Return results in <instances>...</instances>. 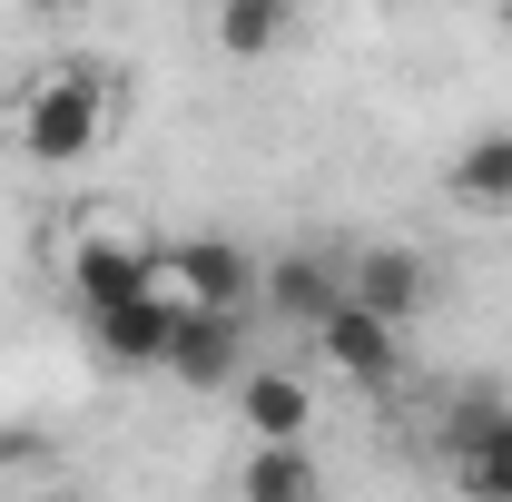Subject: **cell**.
Listing matches in <instances>:
<instances>
[{
	"instance_id": "obj_1",
	"label": "cell",
	"mask_w": 512,
	"mask_h": 502,
	"mask_svg": "<svg viewBox=\"0 0 512 502\" xmlns=\"http://www.w3.org/2000/svg\"><path fill=\"white\" fill-rule=\"evenodd\" d=\"M109 128H119V99H109L99 69H40L10 109V148L30 168H79V158L109 148Z\"/></svg>"
},
{
	"instance_id": "obj_2",
	"label": "cell",
	"mask_w": 512,
	"mask_h": 502,
	"mask_svg": "<svg viewBox=\"0 0 512 502\" xmlns=\"http://www.w3.org/2000/svg\"><path fill=\"white\" fill-rule=\"evenodd\" d=\"M444 473H453L463 502H512V394H503V384L453 394V414H444Z\"/></svg>"
},
{
	"instance_id": "obj_3",
	"label": "cell",
	"mask_w": 512,
	"mask_h": 502,
	"mask_svg": "<svg viewBox=\"0 0 512 502\" xmlns=\"http://www.w3.org/2000/svg\"><path fill=\"white\" fill-rule=\"evenodd\" d=\"M178 315H188L178 286H148V296H119V306L89 315V345H99V365H119V375H168Z\"/></svg>"
},
{
	"instance_id": "obj_4",
	"label": "cell",
	"mask_w": 512,
	"mask_h": 502,
	"mask_svg": "<svg viewBox=\"0 0 512 502\" xmlns=\"http://www.w3.org/2000/svg\"><path fill=\"white\" fill-rule=\"evenodd\" d=\"M325 365L355 384V394H394V375H404V325H384L375 306H355V296H335L316 325Z\"/></svg>"
},
{
	"instance_id": "obj_5",
	"label": "cell",
	"mask_w": 512,
	"mask_h": 502,
	"mask_svg": "<svg viewBox=\"0 0 512 502\" xmlns=\"http://www.w3.org/2000/svg\"><path fill=\"white\" fill-rule=\"evenodd\" d=\"M168 375L188 394H227L247 375V306H188L178 315V345H168Z\"/></svg>"
},
{
	"instance_id": "obj_6",
	"label": "cell",
	"mask_w": 512,
	"mask_h": 502,
	"mask_svg": "<svg viewBox=\"0 0 512 502\" xmlns=\"http://www.w3.org/2000/svg\"><path fill=\"white\" fill-rule=\"evenodd\" d=\"M335 266H345V296L375 306L384 325H414V315L434 306V256H414V247H355V256H335Z\"/></svg>"
},
{
	"instance_id": "obj_7",
	"label": "cell",
	"mask_w": 512,
	"mask_h": 502,
	"mask_svg": "<svg viewBox=\"0 0 512 502\" xmlns=\"http://www.w3.org/2000/svg\"><path fill=\"white\" fill-rule=\"evenodd\" d=\"M148 286H168L158 276V247H138V237H79L69 247V296H79V315H99V306H119V296H148Z\"/></svg>"
},
{
	"instance_id": "obj_8",
	"label": "cell",
	"mask_w": 512,
	"mask_h": 502,
	"mask_svg": "<svg viewBox=\"0 0 512 502\" xmlns=\"http://www.w3.org/2000/svg\"><path fill=\"white\" fill-rule=\"evenodd\" d=\"M158 276L188 306H247L256 296V256L237 237H178V247H158Z\"/></svg>"
},
{
	"instance_id": "obj_9",
	"label": "cell",
	"mask_w": 512,
	"mask_h": 502,
	"mask_svg": "<svg viewBox=\"0 0 512 502\" xmlns=\"http://www.w3.org/2000/svg\"><path fill=\"white\" fill-rule=\"evenodd\" d=\"M335 296H345V266L316 256V247H286V256H266V266H256V306L286 315V325H325Z\"/></svg>"
},
{
	"instance_id": "obj_10",
	"label": "cell",
	"mask_w": 512,
	"mask_h": 502,
	"mask_svg": "<svg viewBox=\"0 0 512 502\" xmlns=\"http://www.w3.org/2000/svg\"><path fill=\"white\" fill-rule=\"evenodd\" d=\"M227 394H237V424H247V443H306V424H316V394L286 375V365H247Z\"/></svg>"
},
{
	"instance_id": "obj_11",
	"label": "cell",
	"mask_w": 512,
	"mask_h": 502,
	"mask_svg": "<svg viewBox=\"0 0 512 502\" xmlns=\"http://www.w3.org/2000/svg\"><path fill=\"white\" fill-rule=\"evenodd\" d=\"M296 20H306V10H296V0H207V40H217V50H227V60H286V50H296Z\"/></svg>"
},
{
	"instance_id": "obj_12",
	"label": "cell",
	"mask_w": 512,
	"mask_h": 502,
	"mask_svg": "<svg viewBox=\"0 0 512 502\" xmlns=\"http://www.w3.org/2000/svg\"><path fill=\"white\" fill-rule=\"evenodd\" d=\"M453 197L473 217H512V128H473L453 148Z\"/></svg>"
},
{
	"instance_id": "obj_13",
	"label": "cell",
	"mask_w": 512,
	"mask_h": 502,
	"mask_svg": "<svg viewBox=\"0 0 512 502\" xmlns=\"http://www.w3.org/2000/svg\"><path fill=\"white\" fill-rule=\"evenodd\" d=\"M237 502H325V473L306 443H256L237 463Z\"/></svg>"
},
{
	"instance_id": "obj_14",
	"label": "cell",
	"mask_w": 512,
	"mask_h": 502,
	"mask_svg": "<svg viewBox=\"0 0 512 502\" xmlns=\"http://www.w3.org/2000/svg\"><path fill=\"white\" fill-rule=\"evenodd\" d=\"M40 453H50L40 424H0V473H20V463H40Z\"/></svg>"
},
{
	"instance_id": "obj_15",
	"label": "cell",
	"mask_w": 512,
	"mask_h": 502,
	"mask_svg": "<svg viewBox=\"0 0 512 502\" xmlns=\"http://www.w3.org/2000/svg\"><path fill=\"white\" fill-rule=\"evenodd\" d=\"M30 10H69V0H30Z\"/></svg>"
},
{
	"instance_id": "obj_16",
	"label": "cell",
	"mask_w": 512,
	"mask_h": 502,
	"mask_svg": "<svg viewBox=\"0 0 512 502\" xmlns=\"http://www.w3.org/2000/svg\"><path fill=\"white\" fill-rule=\"evenodd\" d=\"M503 20H512V0H503Z\"/></svg>"
}]
</instances>
